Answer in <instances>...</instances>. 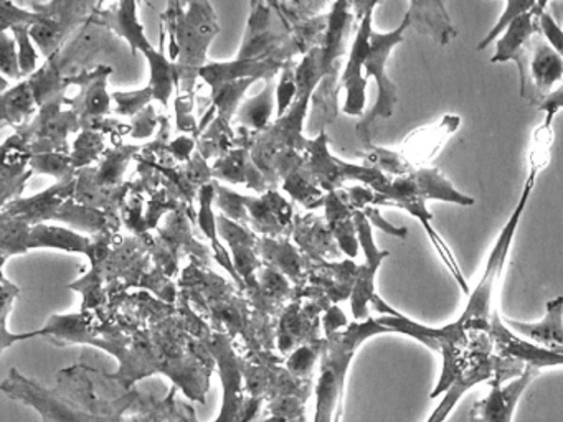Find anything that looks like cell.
I'll return each instance as SVG.
<instances>
[{"label": "cell", "instance_id": "cell-1", "mask_svg": "<svg viewBox=\"0 0 563 422\" xmlns=\"http://www.w3.org/2000/svg\"><path fill=\"white\" fill-rule=\"evenodd\" d=\"M384 333H391V330L382 325L378 319H371V316L364 322L351 323L345 330L328 333V343H324L318 386H316L318 402H316L314 422L341 421L349 366L365 340L384 335Z\"/></svg>", "mask_w": 563, "mask_h": 422}, {"label": "cell", "instance_id": "cell-2", "mask_svg": "<svg viewBox=\"0 0 563 422\" xmlns=\"http://www.w3.org/2000/svg\"><path fill=\"white\" fill-rule=\"evenodd\" d=\"M537 177H539V171L529 170L519 201H517L512 214L504 224L496 244L487 256L483 277H481L476 289L471 290L470 296H467L470 300H467L466 309L457 319V322L470 332V335L477 332H493L494 322L500 316L496 303L497 289H499L500 279H503L510 246H512L514 237H516L517 230H519L520 218H522L523 211L529 204L530 195H532L533 187H536Z\"/></svg>", "mask_w": 563, "mask_h": 422}, {"label": "cell", "instance_id": "cell-3", "mask_svg": "<svg viewBox=\"0 0 563 422\" xmlns=\"http://www.w3.org/2000/svg\"><path fill=\"white\" fill-rule=\"evenodd\" d=\"M137 2L140 0H120L111 9L97 10L90 22L108 26L117 35L126 38L134 52L140 49L141 53H144L151 68V81L147 86L153 89L154 99L161 104L167 106L173 89L179 86V73H177L176 63L166 56L163 49L157 52L144 35L143 25L137 19Z\"/></svg>", "mask_w": 563, "mask_h": 422}, {"label": "cell", "instance_id": "cell-4", "mask_svg": "<svg viewBox=\"0 0 563 422\" xmlns=\"http://www.w3.org/2000/svg\"><path fill=\"white\" fill-rule=\"evenodd\" d=\"M378 322L388 326L391 333L411 336V338L418 340L433 352L440 353L441 358H443V371H441L440 379L431 391V398L444 395L451 382L460 376V373L470 363L471 335L457 320L434 329V326L415 322V320L408 319L404 313L395 310L390 315L380 316Z\"/></svg>", "mask_w": 563, "mask_h": 422}, {"label": "cell", "instance_id": "cell-5", "mask_svg": "<svg viewBox=\"0 0 563 422\" xmlns=\"http://www.w3.org/2000/svg\"><path fill=\"white\" fill-rule=\"evenodd\" d=\"M407 29H410V16L405 13L404 20L397 29L385 33L375 32V30L372 32L371 52L365 62V78H374L377 82V99H375L374 108L367 112V115L358 122L357 129H355L358 141L364 144V147L372 145L375 124L382 119H390L397 108L398 89L388 76L387 63L391 52L400 43H404Z\"/></svg>", "mask_w": 563, "mask_h": 422}, {"label": "cell", "instance_id": "cell-6", "mask_svg": "<svg viewBox=\"0 0 563 422\" xmlns=\"http://www.w3.org/2000/svg\"><path fill=\"white\" fill-rule=\"evenodd\" d=\"M217 204L223 214L239 220L243 226L253 224L262 233H282L292 216L291 204L278 191L273 190L266 191L265 197L255 200V198L242 197L222 185H217Z\"/></svg>", "mask_w": 563, "mask_h": 422}, {"label": "cell", "instance_id": "cell-7", "mask_svg": "<svg viewBox=\"0 0 563 422\" xmlns=\"http://www.w3.org/2000/svg\"><path fill=\"white\" fill-rule=\"evenodd\" d=\"M328 144V134H325V131H321L318 137L309 141L308 151H306L309 157V170H311L316 184L321 185L324 190H339V188L344 187L345 181H361V184L378 191L390 181L391 177H388L378 168L339 160L338 157L331 155Z\"/></svg>", "mask_w": 563, "mask_h": 422}, {"label": "cell", "instance_id": "cell-8", "mask_svg": "<svg viewBox=\"0 0 563 422\" xmlns=\"http://www.w3.org/2000/svg\"><path fill=\"white\" fill-rule=\"evenodd\" d=\"M65 104H68V98L60 92L41 106V112L32 124L18 129L34 154L67 152L68 134L80 131L78 112L74 108L64 109Z\"/></svg>", "mask_w": 563, "mask_h": 422}, {"label": "cell", "instance_id": "cell-9", "mask_svg": "<svg viewBox=\"0 0 563 422\" xmlns=\"http://www.w3.org/2000/svg\"><path fill=\"white\" fill-rule=\"evenodd\" d=\"M520 98L539 106L563 81V58L542 32L533 36L526 65L519 73Z\"/></svg>", "mask_w": 563, "mask_h": 422}, {"label": "cell", "instance_id": "cell-10", "mask_svg": "<svg viewBox=\"0 0 563 422\" xmlns=\"http://www.w3.org/2000/svg\"><path fill=\"white\" fill-rule=\"evenodd\" d=\"M372 20H374V12L367 13L358 22L347 63H345L344 71L339 79V88L345 91L344 112L354 118L364 114L365 104H367L368 79L364 76V69L368 52H371L372 32H374Z\"/></svg>", "mask_w": 563, "mask_h": 422}, {"label": "cell", "instance_id": "cell-11", "mask_svg": "<svg viewBox=\"0 0 563 422\" xmlns=\"http://www.w3.org/2000/svg\"><path fill=\"white\" fill-rule=\"evenodd\" d=\"M110 75V66L98 65L91 71L84 69L78 75L67 76L68 85L80 86V95L68 98V104L78 112L81 129H93L110 114L111 98L107 91Z\"/></svg>", "mask_w": 563, "mask_h": 422}, {"label": "cell", "instance_id": "cell-12", "mask_svg": "<svg viewBox=\"0 0 563 422\" xmlns=\"http://www.w3.org/2000/svg\"><path fill=\"white\" fill-rule=\"evenodd\" d=\"M355 226H357L358 243L365 253L364 266H358L357 277H355L354 289H352V313L355 319H368V303L375 297V274L380 267L382 260L390 256L388 251H380L374 243L371 221L365 216L364 211H354Z\"/></svg>", "mask_w": 563, "mask_h": 422}, {"label": "cell", "instance_id": "cell-13", "mask_svg": "<svg viewBox=\"0 0 563 422\" xmlns=\"http://www.w3.org/2000/svg\"><path fill=\"white\" fill-rule=\"evenodd\" d=\"M542 369L527 365L522 375L499 386H490L486 398L474 402L470 412V422H512L514 412L530 382L540 375Z\"/></svg>", "mask_w": 563, "mask_h": 422}, {"label": "cell", "instance_id": "cell-14", "mask_svg": "<svg viewBox=\"0 0 563 422\" xmlns=\"http://www.w3.org/2000/svg\"><path fill=\"white\" fill-rule=\"evenodd\" d=\"M461 118L457 114H446L437 122L423 127L415 129L404 141L401 154L408 164L417 168L428 167L437 157L438 152L444 147L451 135L461 127Z\"/></svg>", "mask_w": 563, "mask_h": 422}, {"label": "cell", "instance_id": "cell-15", "mask_svg": "<svg viewBox=\"0 0 563 422\" xmlns=\"http://www.w3.org/2000/svg\"><path fill=\"white\" fill-rule=\"evenodd\" d=\"M285 59L278 56H262V58H235L232 62H216L203 66L200 78L213 88L227 81L236 79H275L278 73L285 68Z\"/></svg>", "mask_w": 563, "mask_h": 422}, {"label": "cell", "instance_id": "cell-16", "mask_svg": "<svg viewBox=\"0 0 563 422\" xmlns=\"http://www.w3.org/2000/svg\"><path fill=\"white\" fill-rule=\"evenodd\" d=\"M407 15L410 16V29L431 36L438 45H450L457 36L446 0H410Z\"/></svg>", "mask_w": 563, "mask_h": 422}, {"label": "cell", "instance_id": "cell-17", "mask_svg": "<svg viewBox=\"0 0 563 422\" xmlns=\"http://www.w3.org/2000/svg\"><path fill=\"white\" fill-rule=\"evenodd\" d=\"M540 32L539 15L536 12H527L514 20L506 32L497 38L496 53L490 63H516L519 73L526 65L533 36Z\"/></svg>", "mask_w": 563, "mask_h": 422}, {"label": "cell", "instance_id": "cell-18", "mask_svg": "<svg viewBox=\"0 0 563 422\" xmlns=\"http://www.w3.org/2000/svg\"><path fill=\"white\" fill-rule=\"evenodd\" d=\"M506 325L529 342L563 353V296L545 303V315L536 323L504 319Z\"/></svg>", "mask_w": 563, "mask_h": 422}, {"label": "cell", "instance_id": "cell-19", "mask_svg": "<svg viewBox=\"0 0 563 422\" xmlns=\"http://www.w3.org/2000/svg\"><path fill=\"white\" fill-rule=\"evenodd\" d=\"M417 180L418 190L428 201H446V203H456L461 207H471L474 204V198L470 195L461 193L438 168L421 167L413 171Z\"/></svg>", "mask_w": 563, "mask_h": 422}, {"label": "cell", "instance_id": "cell-20", "mask_svg": "<svg viewBox=\"0 0 563 422\" xmlns=\"http://www.w3.org/2000/svg\"><path fill=\"white\" fill-rule=\"evenodd\" d=\"M98 3L100 0H51L47 3H34V10L57 20L68 36L71 30L93 16L98 10Z\"/></svg>", "mask_w": 563, "mask_h": 422}, {"label": "cell", "instance_id": "cell-21", "mask_svg": "<svg viewBox=\"0 0 563 422\" xmlns=\"http://www.w3.org/2000/svg\"><path fill=\"white\" fill-rule=\"evenodd\" d=\"M37 96L31 79L19 82L11 91L2 95V125L21 129L27 125L29 119L37 108Z\"/></svg>", "mask_w": 563, "mask_h": 422}, {"label": "cell", "instance_id": "cell-22", "mask_svg": "<svg viewBox=\"0 0 563 422\" xmlns=\"http://www.w3.org/2000/svg\"><path fill=\"white\" fill-rule=\"evenodd\" d=\"M38 246L60 247V249L71 251V253H85L93 259L95 246L90 240L71 233L65 227L35 224L31 230V236H29V249Z\"/></svg>", "mask_w": 563, "mask_h": 422}, {"label": "cell", "instance_id": "cell-23", "mask_svg": "<svg viewBox=\"0 0 563 422\" xmlns=\"http://www.w3.org/2000/svg\"><path fill=\"white\" fill-rule=\"evenodd\" d=\"M275 79H268L265 89L260 95L253 96L240 104L236 115H239L242 127L252 132H263L272 124L269 121H272L273 108H275Z\"/></svg>", "mask_w": 563, "mask_h": 422}, {"label": "cell", "instance_id": "cell-24", "mask_svg": "<svg viewBox=\"0 0 563 422\" xmlns=\"http://www.w3.org/2000/svg\"><path fill=\"white\" fill-rule=\"evenodd\" d=\"M258 79L246 78L236 81H227L212 88V106L216 108V118L230 124L235 112H239L240 101L245 96L246 89L255 85Z\"/></svg>", "mask_w": 563, "mask_h": 422}, {"label": "cell", "instance_id": "cell-25", "mask_svg": "<svg viewBox=\"0 0 563 422\" xmlns=\"http://www.w3.org/2000/svg\"><path fill=\"white\" fill-rule=\"evenodd\" d=\"M137 151H140L137 147H124V145L120 147L118 144L117 148L104 152L103 164L98 170H95L97 174L93 175L97 178L98 187H114L123 177L128 162Z\"/></svg>", "mask_w": 563, "mask_h": 422}, {"label": "cell", "instance_id": "cell-26", "mask_svg": "<svg viewBox=\"0 0 563 422\" xmlns=\"http://www.w3.org/2000/svg\"><path fill=\"white\" fill-rule=\"evenodd\" d=\"M31 36L35 45L41 48V52L44 53L47 58L57 55L62 46H64L65 40L68 38L60 23L45 15L41 22L31 26Z\"/></svg>", "mask_w": 563, "mask_h": 422}, {"label": "cell", "instance_id": "cell-27", "mask_svg": "<svg viewBox=\"0 0 563 422\" xmlns=\"http://www.w3.org/2000/svg\"><path fill=\"white\" fill-rule=\"evenodd\" d=\"M104 134L103 132L90 131L84 129L80 137L75 141L74 152H71V162L74 167L84 168L97 160L101 154H104Z\"/></svg>", "mask_w": 563, "mask_h": 422}, {"label": "cell", "instance_id": "cell-28", "mask_svg": "<svg viewBox=\"0 0 563 422\" xmlns=\"http://www.w3.org/2000/svg\"><path fill=\"white\" fill-rule=\"evenodd\" d=\"M536 5L537 0H506V9H504L503 15L497 20L496 25L489 30V33L477 43V52H483L490 43L496 42V40L506 32L507 26H509L514 20L519 19L523 13L532 12Z\"/></svg>", "mask_w": 563, "mask_h": 422}, {"label": "cell", "instance_id": "cell-29", "mask_svg": "<svg viewBox=\"0 0 563 422\" xmlns=\"http://www.w3.org/2000/svg\"><path fill=\"white\" fill-rule=\"evenodd\" d=\"M31 168L38 174L55 175L60 180L74 177L75 170L71 155L67 152H42L34 154L31 160Z\"/></svg>", "mask_w": 563, "mask_h": 422}, {"label": "cell", "instance_id": "cell-30", "mask_svg": "<svg viewBox=\"0 0 563 422\" xmlns=\"http://www.w3.org/2000/svg\"><path fill=\"white\" fill-rule=\"evenodd\" d=\"M552 144L553 124L543 121L539 127L533 129L529 151V170H536L540 174L549 165Z\"/></svg>", "mask_w": 563, "mask_h": 422}, {"label": "cell", "instance_id": "cell-31", "mask_svg": "<svg viewBox=\"0 0 563 422\" xmlns=\"http://www.w3.org/2000/svg\"><path fill=\"white\" fill-rule=\"evenodd\" d=\"M11 32L18 42L19 59H21L24 78L34 75L37 71L38 53L31 36V26H14Z\"/></svg>", "mask_w": 563, "mask_h": 422}, {"label": "cell", "instance_id": "cell-32", "mask_svg": "<svg viewBox=\"0 0 563 422\" xmlns=\"http://www.w3.org/2000/svg\"><path fill=\"white\" fill-rule=\"evenodd\" d=\"M298 96V79H296V66L292 62L286 63L279 73V82L276 86V102H278V118L285 115L291 108Z\"/></svg>", "mask_w": 563, "mask_h": 422}, {"label": "cell", "instance_id": "cell-33", "mask_svg": "<svg viewBox=\"0 0 563 422\" xmlns=\"http://www.w3.org/2000/svg\"><path fill=\"white\" fill-rule=\"evenodd\" d=\"M114 102H117V114L124 115V118H133V115L140 114L144 108L150 106L153 101L154 95L153 89L147 88L140 89V91L130 92H114Z\"/></svg>", "mask_w": 563, "mask_h": 422}, {"label": "cell", "instance_id": "cell-34", "mask_svg": "<svg viewBox=\"0 0 563 422\" xmlns=\"http://www.w3.org/2000/svg\"><path fill=\"white\" fill-rule=\"evenodd\" d=\"M0 71L2 75L12 79H24V73L21 68V59H19L18 42L9 32L0 33Z\"/></svg>", "mask_w": 563, "mask_h": 422}, {"label": "cell", "instance_id": "cell-35", "mask_svg": "<svg viewBox=\"0 0 563 422\" xmlns=\"http://www.w3.org/2000/svg\"><path fill=\"white\" fill-rule=\"evenodd\" d=\"M42 19V13L21 9L14 0H2V32H9L14 26H32Z\"/></svg>", "mask_w": 563, "mask_h": 422}, {"label": "cell", "instance_id": "cell-36", "mask_svg": "<svg viewBox=\"0 0 563 422\" xmlns=\"http://www.w3.org/2000/svg\"><path fill=\"white\" fill-rule=\"evenodd\" d=\"M328 3L329 0H282L283 13L291 26L299 20L318 16Z\"/></svg>", "mask_w": 563, "mask_h": 422}, {"label": "cell", "instance_id": "cell-37", "mask_svg": "<svg viewBox=\"0 0 563 422\" xmlns=\"http://www.w3.org/2000/svg\"><path fill=\"white\" fill-rule=\"evenodd\" d=\"M159 119L153 106H147L140 114L134 115L133 122H131V135L134 138L150 137L159 124Z\"/></svg>", "mask_w": 563, "mask_h": 422}, {"label": "cell", "instance_id": "cell-38", "mask_svg": "<svg viewBox=\"0 0 563 422\" xmlns=\"http://www.w3.org/2000/svg\"><path fill=\"white\" fill-rule=\"evenodd\" d=\"M539 25L540 32L545 36L547 42H549L563 58V29L560 26V23L553 19L549 10H545V12L539 16Z\"/></svg>", "mask_w": 563, "mask_h": 422}, {"label": "cell", "instance_id": "cell-39", "mask_svg": "<svg viewBox=\"0 0 563 422\" xmlns=\"http://www.w3.org/2000/svg\"><path fill=\"white\" fill-rule=\"evenodd\" d=\"M539 111L545 112L543 121L553 124V119L563 111V81L560 82L559 88L553 89L545 99L539 104Z\"/></svg>", "mask_w": 563, "mask_h": 422}, {"label": "cell", "instance_id": "cell-40", "mask_svg": "<svg viewBox=\"0 0 563 422\" xmlns=\"http://www.w3.org/2000/svg\"><path fill=\"white\" fill-rule=\"evenodd\" d=\"M365 213V216L368 218V221H371V224H375V226L380 227V230H384L385 233L391 234V236L395 237H407L408 230L407 227H397L391 226L388 221H385L384 218L380 216V213H378L377 208L375 207H367L365 210H362Z\"/></svg>", "mask_w": 563, "mask_h": 422}, {"label": "cell", "instance_id": "cell-41", "mask_svg": "<svg viewBox=\"0 0 563 422\" xmlns=\"http://www.w3.org/2000/svg\"><path fill=\"white\" fill-rule=\"evenodd\" d=\"M197 138L187 137V135H180L176 141L170 142V152L177 160H187L194 157L192 152L196 147Z\"/></svg>", "mask_w": 563, "mask_h": 422}, {"label": "cell", "instance_id": "cell-42", "mask_svg": "<svg viewBox=\"0 0 563 422\" xmlns=\"http://www.w3.org/2000/svg\"><path fill=\"white\" fill-rule=\"evenodd\" d=\"M550 0H537L536 9H533V12L537 13V15H542L543 12H545L547 7H549Z\"/></svg>", "mask_w": 563, "mask_h": 422}, {"label": "cell", "instance_id": "cell-43", "mask_svg": "<svg viewBox=\"0 0 563 422\" xmlns=\"http://www.w3.org/2000/svg\"><path fill=\"white\" fill-rule=\"evenodd\" d=\"M268 2L272 3L279 13H283L282 0H268ZM283 15H285V13H283Z\"/></svg>", "mask_w": 563, "mask_h": 422}]
</instances>
